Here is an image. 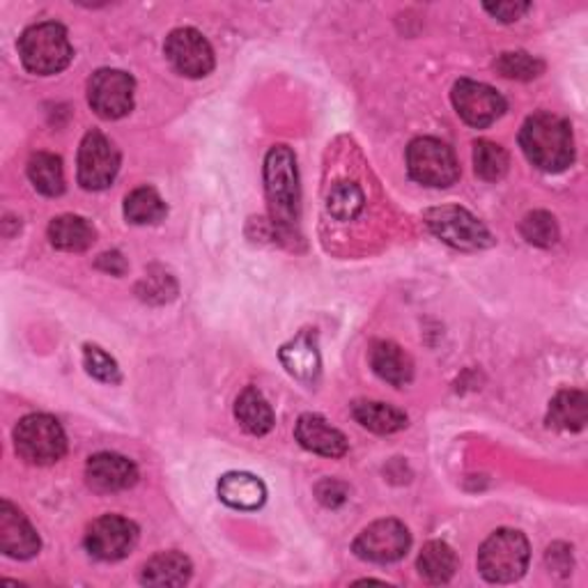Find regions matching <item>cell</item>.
I'll return each instance as SVG.
<instances>
[{
    "mask_svg": "<svg viewBox=\"0 0 588 588\" xmlns=\"http://www.w3.org/2000/svg\"><path fill=\"white\" fill-rule=\"evenodd\" d=\"M527 159L545 173L566 171L575 159V138L568 120L554 113H535L520 131Z\"/></svg>",
    "mask_w": 588,
    "mask_h": 588,
    "instance_id": "6da1fadb",
    "label": "cell"
},
{
    "mask_svg": "<svg viewBox=\"0 0 588 588\" xmlns=\"http://www.w3.org/2000/svg\"><path fill=\"white\" fill-rule=\"evenodd\" d=\"M19 56L31 74L51 77L62 72L74 58L72 42L60 23H35L19 39Z\"/></svg>",
    "mask_w": 588,
    "mask_h": 588,
    "instance_id": "7a4b0ae2",
    "label": "cell"
},
{
    "mask_svg": "<svg viewBox=\"0 0 588 588\" xmlns=\"http://www.w3.org/2000/svg\"><path fill=\"white\" fill-rule=\"evenodd\" d=\"M265 189L274 223L280 228H297L299 221V177L297 161L290 148H272L265 159Z\"/></svg>",
    "mask_w": 588,
    "mask_h": 588,
    "instance_id": "3957f363",
    "label": "cell"
},
{
    "mask_svg": "<svg viewBox=\"0 0 588 588\" xmlns=\"http://www.w3.org/2000/svg\"><path fill=\"white\" fill-rule=\"evenodd\" d=\"M529 540L524 533L501 529L494 531L479 552V570L492 584H510L529 568Z\"/></svg>",
    "mask_w": 588,
    "mask_h": 588,
    "instance_id": "277c9868",
    "label": "cell"
},
{
    "mask_svg": "<svg viewBox=\"0 0 588 588\" xmlns=\"http://www.w3.org/2000/svg\"><path fill=\"white\" fill-rule=\"evenodd\" d=\"M16 453L31 464H54L67 451V437L58 418L49 414H31L19 420L14 430Z\"/></svg>",
    "mask_w": 588,
    "mask_h": 588,
    "instance_id": "5b68a950",
    "label": "cell"
},
{
    "mask_svg": "<svg viewBox=\"0 0 588 588\" xmlns=\"http://www.w3.org/2000/svg\"><path fill=\"white\" fill-rule=\"evenodd\" d=\"M426 223L441 242L462 251H481L492 246L489 230L464 207L443 205L426 211Z\"/></svg>",
    "mask_w": 588,
    "mask_h": 588,
    "instance_id": "8992f818",
    "label": "cell"
},
{
    "mask_svg": "<svg viewBox=\"0 0 588 588\" xmlns=\"http://www.w3.org/2000/svg\"><path fill=\"white\" fill-rule=\"evenodd\" d=\"M410 175L426 186L443 189L460 177V166L453 150L437 138H416L407 148Z\"/></svg>",
    "mask_w": 588,
    "mask_h": 588,
    "instance_id": "52a82bcc",
    "label": "cell"
},
{
    "mask_svg": "<svg viewBox=\"0 0 588 588\" xmlns=\"http://www.w3.org/2000/svg\"><path fill=\"white\" fill-rule=\"evenodd\" d=\"M120 171V152L111 140L100 134H85L79 148V184L88 192H102L113 184Z\"/></svg>",
    "mask_w": 588,
    "mask_h": 588,
    "instance_id": "ba28073f",
    "label": "cell"
},
{
    "mask_svg": "<svg viewBox=\"0 0 588 588\" xmlns=\"http://www.w3.org/2000/svg\"><path fill=\"white\" fill-rule=\"evenodd\" d=\"M134 90L136 83L127 72L120 69H100L90 79L88 102L104 120H120L134 108Z\"/></svg>",
    "mask_w": 588,
    "mask_h": 588,
    "instance_id": "9c48e42d",
    "label": "cell"
},
{
    "mask_svg": "<svg viewBox=\"0 0 588 588\" xmlns=\"http://www.w3.org/2000/svg\"><path fill=\"white\" fill-rule=\"evenodd\" d=\"M138 527L120 515H104L85 533L88 552L100 561H120L134 552Z\"/></svg>",
    "mask_w": 588,
    "mask_h": 588,
    "instance_id": "30bf717a",
    "label": "cell"
},
{
    "mask_svg": "<svg viewBox=\"0 0 588 588\" xmlns=\"http://www.w3.org/2000/svg\"><path fill=\"white\" fill-rule=\"evenodd\" d=\"M412 535L407 527L397 520H378L359 533L355 552L370 563H395L407 554Z\"/></svg>",
    "mask_w": 588,
    "mask_h": 588,
    "instance_id": "8fae6325",
    "label": "cell"
},
{
    "mask_svg": "<svg viewBox=\"0 0 588 588\" xmlns=\"http://www.w3.org/2000/svg\"><path fill=\"white\" fill-rule=\"evenodd\" d=\"M163 51H166V58L175 72H180L182 77L203 79L215 69L211 44L196 28L173 31L166 39V46H163Z\"/></svg>",
    "mask_w": 588,
    "mask_h": 588,
    "instance_id": "7c38bea8",
    "label": "cell"
},
{
    "mask_svg": "<svg viewBox=\"0 0 588 588\" xmlns=\"http://www.w3.org/2000/svg\"><path fill=\"white\" fill-rule=\"evenodd\" d=\"M453 106L462 120L476 129L489 127L506 113V100L497 90L469 79L453 85Z\"/></svg>",
    "mask_w": 588,
    "mask_h": 588,
    "instance_id": "4fadbf2b",
    "label": "cell"
},
{
    "mask_svg": "<svg viewBox=\"0 0 588 588\" xmlns=\"http://www.w3.org/2000/svg\"><path fill=\"white\" fill-rule=\"evenodd\" d=\"M42 543L33 524L10 501L0 504V550L5 556L26 561L39 552Z\"/></svg>",
    "mask_w": 588,
    "mask_h": 588,
    "instance_id": "5bb4252c",
    "label": "cell"
},
{
    "mask_svg": "<svg viewBox=\"0 0 588 588\" xmlns=\"http://www.w3.org/2000/svg\"><path fill=\"white\" fill-rule=\"evenodd\" d=\"M85 479H88V485L95 492H102V494L123 492L136 485L138 469L125 456L100 453L88 460Z\"/></svg>",
    "mask_w": 588,
    "mask_h": 588,
    "instance_id": "9a60e30c",
    "label": "cell"
},
{
    "mask_svg": "<svg viewBox=\"0 0 588 588\" xmlns=\"http://www.w3.org/2000/svg\"><path fill=\"white\" fill-rule=\"evenodd\" d=\"M295 437L305 451L324 458H343L347 453L345 435L334 426H328V423L318 414H303L297 420Z\"/></svg>",
    "mask_w": 588,
    "mask_h": 588,
    "instance_id": "2e32d148",
    "label": "cell"
},
{
    "mask_svg": "<svg viewBox=\"0 0 588 588\" xmlns=\"http://www.w3.org/2000/svg\"><path fill=\"white\" fill-rule=\"evenodd\" d=\"M280 364L303 384H315L320 378V351L318 336L311 328H303L288 345L280 347Z\"/></svg>",
    "mask_w": 588,
    "mask_h": 588,
    "instance_id": "e0dca14e",
    "label": "cell"
},
{
    "mask_svg": "<svg viewBox=\"0 0 588 588\" xmlns=\"http://www.w3.org/2000/svg\"><path fill=\"white\" fill-rule=\"evenodd\" d=\"M219 497L234 510H257L267 501V487L253 474L230 472L219 481Z\"/></svg>",
    "mask_w": 588,
    "mask_h": 588,
    "instance_id": "ac0fdd59",
    "label": "cell"
},
{
    "mask_svg": "<svg viewBox=\"0 0 588 588\" xmlns=\"http://www.w3.org/2000/svg\"><path fill=\"white\" fill-rule=\"evenodd\" d=\"M370 366L380 374V378L393 387H405L414 378V364L405 355L403 347L395 343L380 341L370 349Z\"/></svg>",
    "mask_w": 588,
    "mask_h": 588,
    "instance_id": "d6986e66",
    "label": "cell"
},
{
    "mask_svg": "<svg viewBox=\"0 0 588 588\" xmlns=\"http://www.w3.org/2000/svg\"><path fill=\"white\" fill-rule=\"evenodd\" d=\"M192 561L184 554L163 552L146 563L140 581L148 586H184L192 579Z\"/></svg>",
    "mask_w": 588,
    "mask_h": 588,
    "instance_id": "ffe728a7",
    "label": "cell"
},
{
    "mask_svg": "<svg viewBox=\"0 0 588 588\" xmlns=\"http://www.w3.org/2000/svg\"><path fill=\"white\" fill-rule=\"evenodd\" d=\"M351 416H355L361 428L378 435H393L407 428L405 412L387 403H372V400H359V403L351 405Z\"/></svg>",
    "mask_w": 588,
    "mask_h": 588,
    "instance_id": "44dd1931",
    "label": "cell"
},
{
    "mask_svg": "<svg viewBox=\"0 0 588 588\" xmlns=\"http://www.w3.org/2000/svg\"><path fill=\"white\" fill-rule=\"evenodd\" d=\"M234 416H238L240 426L249 435H255V437H263V435L272 433L274 423H276L274 412L265 400V395L253 387H249L240 393L238 403H234Z\"/></svg>",
    "mask_w": 588,
    "mask_h": 588,
    "instance_id": "7402d4cb",
    "label": "cell"
},
{
    "mask_svg": "<svg viewBox=\"0 0 588 588\" xmlns=\"http://www.w3.org/2000/svg\"><path fill=\"white\" fill-rule=\"evenodd\" d=\"M588 418V400L581 391H561L550 403L547 423L563 433H579Z\"/></svg>",
    "mask_w": 588,
    "mask_h": 588,
    "instance_id": "603a6c76",
    "label": "cell"
},
{
    "mask_svg": "<svg viewBox=\"0 0 588 588\" xmlns=\"http://www.w3.org/2000/svg\"><path fill=\"white\" fill-rule=\"evenodd\" d=\"M49 240L60 251L81 253L88 251L97 240V232L83 217L65 215L51 221L49 226Z\"/></svg>",
    "mask_w": 588,
    "mask_h": 588,
    "instance_id": "cb8c5ba5",
    "label": "cell"
},
{
    "mask_svg": "<svg viewBox=\"0 0 588 588\" xmlns=\"http://www.w3.org/2000/svg\"><path fill=\"white\" fill-rule=\"evenodd\" d=\"M458 570V556L453 547L441 540H430V543L418 554V573L430 584H446Z\"/></svg>",
    "mask_w": 588,
    "mask_h": 588,
    "instance_id": "d4e9b609",
    "label": "cell"
},
{
    "mask_svg": "<svg viewBox=\"0 0 588 588\" xmlns=\"http://www.w3.org/2000/svg\"><path fill=\"white\" fill-rule=\"evenodd\" d=\"M28 177L35 189L44 196H60L65 192L62 161L56 154L37 152L28 161Z\"/></svg>",
    "mask_w": 588,
    "mask_h": 588,
    "instance_id": "484cf974",
    "label": "cell"
},
{
    "mask_svg": "<svg viewBox=\"0 0 588 588\" xmlns=\"http://www.w3.org/2000/svg\"><path fill=\"white\" fill-rule=\"evenodd\" d=\"M166 211H169L166 203L161 200V196L152 189V186H140V189L131 192L125 200V217L136 226L159 223L166 217Z\"/></svg>",
    "mask_w": 588,
    "mask_h": 588,
    "instance_id": "4316f807",
    "label": "cell"
},
{
    "mask_svg": "<svg viewBox=\"0 0 588 588\" xmlns=\"http://www.w3.org/2000/svg\"><path fill=\"white\" fill-rule=\"evenodd\" d=\"M508 166L510 159L501 146L492 143V140H479L474 146V169L481 180L497 182L508 173Z\"/></svg>",
    "mask_w": 588,
    "mask_h": 588,
    "instance_id": "83f0119b",
    "label": "cell"
},
{
    "mask_svg": "<svg viewBox=\"0 0 588 588\" xmlns=\"http://www.w3.org/2000/svg\"><path fill=\"white\" fill-rule=\"evenodd\" d=\"M326 209L328 215H334L341 221L357 219L364 209V194L355 182H341L328 192Z\"/></svg>",
    "mask_w": 588,
    "mask_h": 588,
    "instance_id": "f1b7e54d",
    "label": "cell"
},
{
    "mask_svg": "<svg viewBox=\"0 0 588 588\" xmlns=\"http://www.w3.org/2000/svg\"><path fill=\"white\" fill-rule=\"evenodd\" d=\"M522 234L529 244L540 246V249H550L558 242V223L550 211L538 209L527 215V219L522 221Z\"/></svg>",
    "mask_w": 588,
    "mask_h": 588,
    "instance_id": "f546056e",
    "label": "cell"
},
{
    "mask_svg": "<svg viewBox=\"0 0 588 588\" xmlns=\"http://www.w3.org/2000/svg\"><path fill=\"white\" fill-rule=\"evenodd\" d=\"M494 67H497V72H501L506 79H517V81H531L543 74V69H545L543 62L524 51L501 54L499 60L494 62Z\"/></svg>",
    "mask_w": 588,
    "mask_h": 588,
    "instance_id": "4dcf8cb0",
    "label": "cell"
},
{
    "mask_svg": "<svg viewBox=\"0 0 588 588\" xmlns=\"http://www.w3.org/2000/svg\"><path fill=\"white\" fill-rule=\"evenodd\" d=\"M83 366L92 374V378L106 382V384H117L120 382V368H117L115 359L97 345H85L83 347Z\"/></svg>",
    "mask_w": 588,
    "mask_h": 588,
    "instance_id": "1f68e13d",
    "label": "cell"
},
{
    "mask_svg": "<svg viewBox=\"0 0 588 588\" xmlns=\"http://www.w3.org/2000/svg\"><path fill=\"white\" fill-rule=\"evenodd\" d=\"M318 499L328 508H336V506L345 504L347 487L338 481H324L318 485Z\"/></svg>",
    "mask_w": 588,
    "mask_h": 588,
    "instance_id": "d6a6232c",
    "label": "cell"
},
{
    "mask_svg": "<svg viewBox=\"0 0 588 588\" xmlns=\"http://www.w3.org/2000/svg\"><path fill=\"white\" fill-rule=\"evenodd\" d=\"M485 10L504 23H512L522 14H527L531 10V5L529 3H497V5H485Z\"/></svg>",
    "mask_w": 588,
    "mask_h": 588,
    "instance_id": "836d02e7",
    "label": "cell"
},
{
    "mask_svg": "<svg viewBox=\"0 0 588 588\" xmlns=\"http://www.w3.org/2000/svg\"><path fill=\"white\" fill-rule=\"evenodd\" d=\"M547 561H550V566L554 570H563V573H568L570 566H573V558H570V550L566 545H552L547 550Z\"/></svg>",
    "mask_w": 588,
    "mask_h": 588,
    "instance_id": "e575fe53",
    "label": "cell"
},
{
    "mask_svg": "<svg viewBox=\"0 0 588 588\" xmlns=\"http://www.w3.org/2000/svg\"><path fill=\"white\" fill-rule=\"evenodd\" d=\"M97 267H100V269H104V272H111V274H115V276H120V274H125V272H127V263H125V257H123L120 253H117V251L100 255Z\"/></svg>",
    "mask_w": 588,
    "mask_h": 588,
    "instance_id": "d590c367",
    "label": "cell"
}]
</instances>
